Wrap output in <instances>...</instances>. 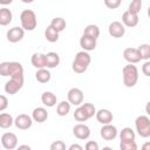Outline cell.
Listing matches in <instances>:
<instances>
[{
  "instance_id": "6da1fadb",
  "label": "cell",
  "mask_w": 150,
  "mask_h": 150,
  "mask_svg": "<svg viewBox=\"0 0 150 150\" xmlns=\"http://www.w3.org/2000/svg\"><path fill=\"white\" fill-rule=\"evenodd\" d=\"M90 61H91V57L87 52H84V50L79 52L75 55V59H74L73 64H71V68H73V70L75 73L82 74L88 69V66L90 64Z\"/></svg>"
},
{
  "instance_id": "7a4b0ae2",
  "label": "cell",
  "mask_w": 150,
  "mask_h": 150,
  "mask_svg": "<svg viewBox=\"0 0 150 150\" xmlns=\"http://www.w3.org/2000/svg\"><path fill=\"white\" fill-rule=\"evenodd\" d=\"M122 75H123V83L128 88L134 87L138 81V70L134 64L124 66L122 69Z\"/></svg>"
},
{
  "instance_id": "3957f363",
  "label": "cell",
  "mask_w": 150,
  "mask_h": 150,
  "mask_svg": "<svg viewBox=\"0 0 150 150\" xmlns=\"http://www.w3.org/2000/svg\"><path fill=\"white\" fill-rule=\"evenodd\" d=\"M20 22L23 30H33L38 25L35 13L32 9H23L20 14Z\"/></svg>"
},
{
  "instance_id": "277c9868",
  "label": "cell",
  "mask_w": 150,
  "mask_h": 150,
  "mask_svg": "<svg viewBox=\"0 0 150 150\" xmlns=\"http://www.w3.org/2000/svg\"><path fill=\"white\" fill-rule=\"evenodd\" d=\"M135 127L141 137H149L150 136V118L148 116L141 115L135 121Z\"/></svg>"
},
{
  "instance_id": "5b68a950",
  "label": "cell",
  "mask_w": 150,
  "mask_h": 150,
  "mask_svg": "<svg viewBox=\"0 0 150 150\" xmlns=\"http://www.w3.org/2000/svg\"><path fill=\"white\" fill-rule=\"evenodd\" d=\"M1 144L6 150H13L18 145V137L13 132H5L1 136Z\"/></svg>"
},
{
  "instance_id": "8992f818",
  "label": "cell",
  "mask_w": 150,
  "mask_h": 150,
  "mask_svg": "<svg viewBox=\"0 0 150 150\" xmlns=\"http://www.w3.org/2000/svg\"><path fill=\"white\" fill-rule=\"evenodd\" d=\"M68 102L69 104H74V105H81L83 103V91L80 88H71L68 94Z\"/></svg>"
},
{
  "instance_id": "52a82bcc",
  "label": "cell",
  "mask_w": 150,
  "mask_h": 150,
  "mask_svg": "<svg viewBox=\"0 0 150 150\" xmlns=\"http://www.w3.org/2000/svg\"><path fill=\"white\" fill-rule=\"evenodd\" d=\"M22 87H23V79H11L5 84V91L9 95H14Z\"/></svg>"
},
{
  "instance_id": "ba28073f",
  "label": "cell",
  "mask_w": 150,
  "mask_h": 150,
  "mask_svg": "<svg viewBox=\"0 0 150 150\" xmlns=\"http://www.w3.org/2000/svg\"><path fill=\"white\" fill-rule=\"evenodd\" d=\"M14 124H15V127H16L18 129H20V130H27V129H29V128L32 127L33 120H32L30 116H28V115H26V114H20V115H18V116L15 117Z\"/></svg>"
},
{
  "instance_id": "9c48e42d",
  "label": "cell",
  "mask_w": 150,
  "mask_h": 150,
  "mask_svg": "<svg viewBox=\"0 0 150 150\" xmlns=\"http://www.w3.org/2000/svg\"><path fill=\"white\" fill-rule=\"evenodd\" d=\"M108 32L110 34V36L112 38H122L125 33V27L122 25V22L120 21H112L110 25H109V28H108Z\"/></svg>"
},
{
  "instance_id": "30bf717a",
  "label": "cell",
  "mask_w": 150,
  "mask_h": 150,
  "mask_svg": "<svg viewBox=\"0 0 150 150\" xmlns=\"http://www.w3.org/2000/svg\"><path fill=\"white\" fill-rule=\"evenodd\" d=\"M6 36H7V40H8L9 42L15 43V42H19V41H21V40L23 39V36H25V30H23L21 27H13V28H11V29L7 32Z\"/></svg>"
},
{
  "instance_id": "8fae6325",
  "label": "cell",
  "mask_w": 150,
  "mask_h": 150,
  "mask_svg": "<svg viewBox=\"0 0 150 150\" xmlns=\"http://www.w3.org/2000/svg\"><path fill=\"white\" fill-rule=\"evenodd\" d=\"M123 57H124L125 61L129 62V64H135V63H138L141 61L137 48H131V47L125 48L123 50Z\"/></svg>"
},
{
  "instance_id": "7c38bea8",
  "label": "cell",
  "mask_w": 150,
  "mask_h": 150,
  "mask_svg": "<svg viewBox=\"0 0 150 150\" xmlns=\"http://www.w3.org/2000/svg\"><path fill=\"white\" fill-rule=\"evenodd\" d=\"M73 134L79 139H87L90 136V129L88 125H86L83 123H79V124L74 125Z\"/></svg>"
},
{
  "instance_id": "4fadbf2b",
  "label": "cell",
  "mask_w": 150,
  "mask_h": 150,
  "mask_svg": "<svg viewBox=\"0 0 150 150\" xmlns=\"http://www.w3.org/2000/svg\"><path fill=\"white\" fill-rule=\"evenodd\" d=\"M100 131H101L100 132L101 134V137L103 139H105V141H111V139L116 138V136H117V129L112 124H104L101 128Z\"/></svg>"
},
{
  "instance_id": "5bb4252c",
  "label": "cell",
  "mask_w": 150,
  "mask_h": 150,
  "mask_svg": "<svg viewBox=\"0 0 150 150\" xmlns=\"http://www.w3.org/2000/svg\"><path fill=\"white\" fill-rule=\"evenodd\" d=\"M11 79H23V67L20 62H9V74Z\"/></svg>"
},
{
  "instance_id": "9a60e30c",
  "label": "cell",
  "mask_w": 150,
  "mask_h": 150,
  "mask_svg": "<svg viewBox=\"0 0 150 150\" xmlns=\"http://www.w3.org/2000/svg\"><path fill=\"white\" fill-rule=\"evenodd\" d=\"M138 15L136 14H132L128 11H125L123 14H122V25L123 26H127V27H135L137 26L138 23Z\"/></svg>"
},
{
  "instance_id": "2e32d148",
  "label": "cell",
  "mask_w": 150,
  "mask_h": 150,
  "mask_svg": "<svg viewBox=\"0 0 150 150\" xmlns=\"http://www.w3.org/2000/svg\"><path fill=\"white\" fill-rule=\"evenodd\" d=\"M95 116H96V120L103 125L110 124V122L112 121V112L108 109H100L98 111H96Z\"/></svg>"
},
{
  "instance_id": "e0dca14e",
  "label": "cell",
  "mask_w": 150,
  "mask_h": 150,
  "mask_svg": "<svg viewBox=\"0 0 150 150\" xmlns=\"http://www.w3.org/2000/svg\"><path fill=\"white\" fill-rule=\"evenodd\" d=\"M47 118H48V112H47V110H46L45 108H42V107L35 108V109L33 110V112H32V120L35 121V122H38V123H42V122H45Z\"/></svg>"
},
{
  "instance_id": "ac0fdd59",
  "label": "cell",
  "mask_w": 150,
  "mask_h": 150,
  "mask_svg": "<svg viewBox=\"0 0 150 150\" xmlns=\"http://www.w3.org/2000/svg\"><path fill=\"white\" fill-rule=\"evenodd\" d=\"M45 57H46V67L47 68H55L60 63V56L55 52H49V53L45 54Z\"/></svg>"
},
{
  "instance_id": "d6986e66",
  "label": "cell",
  "mask_w": 150,
  "mask_h": 150,
  "mask_svg": "<svg viewBox=\"0 0 150 150\" xmlns=\"http://www.w3.org/2000/svg\"><path fill=\"white\" fill-rule=\"evenodd\" d=\"M80 46L82 47V49H83L84 52L88 53V52L94 50V49L96 48V40L82 35V38L80 39Z\"/></svg>"
},
{
  "instance_id": "ffe728a7",
  "label": "cell",
  "mask_w": 150,
  "mask_h": 150,
  "mask_svg": "<svg viewBox=\"0 0 150 150\" xmlns=\"http://www.w3.org/2000/svg\"><path fill=\"white\" fill-rule=\"evenodd\" d=\"M30 61H32V64L36 69H43V68H46V57H45V54L34 53L32 55Z\"/></svg>"
},
{
  "instance_id": "44dd1931",
  "label": "cell",
  "mask_w": 150,
  "mask_h": 150,
  "mask_svg": "<svg viewBox=\"0 0 150 150\" xmlns=\"http://www.w3.org/2000/svg\"><path fill=\"white\" fill-rule=\"evenodd\" d=\"M41 101H42V103L46 107H49L50 108V107H54L56 104L57 98H56V95L53 94L52 91H45L42 94V96H41Z\"/></svg>"
},
{
  "instance_id": "7402d4cb",
  "label": "cell",
  "mask_w": 150,
  "mask_h": 150,
  "mask_svg": "<svg viewBox=\"0 0 150 150\" xmlns=\"http://www.w3.org/2000/svg\"><path fill=\"white\" fill-rule=\"evenodd\" d=\"M12 19H13V14L11 12V9L4 7V8H0V25L1 26H7L12 22Z\"/></svg>"
},
{
  "instance_id": "603a6c76",
  "label": "cell",
  "mask_w": 150,
  "mask_h": 150,
  "mask_svg": "<svg viewBox=\"0 0 150 150\" xmlns=\"http://www.w3.org/2000/svg\"><path fill=\"white\" fill-rule=\"evenodd\" d=\"M83 35H84V36H88V38H90V39L97 40V38L100 36V28H98L96 25H88V26L84 28Z\"/></svg>"
},
{
  "instance_id": "cb8c5ba5",
  "label": "cell",
  "mask_w": 150,
  "mask_h": 150,
  "mask_svg": "<svg viewBox=\"0 0 150 150\" xmlns=\"http://www.w3.org/2000/svg\"><path fill=\"white\" fill-rule=\"evenodd\" d=\"M13 124H14V120H13L12 115H9L7 112L0 114V128L1 129H8Z\"/></svg>"
},
{
  "instance_id": "d4e9b609",
  "label": "cell",
  "mask_w": 150,
  "mask_h": 150,
  "mask_svg": "<svg viewBox=\"0 0 150 150\" xmlns=\"http://www.w3.org/2000/svg\"><path fill=\"white\" fill-rule=\"evenodd\" d=\"M120 138L121 142H130V141H135V132L131 128H123L120 132Z\"/></svg>"
},
{
  "instance_id": "484cf974",
  "label": "cell",
  "mask_w": 150,
  "mask_h": 150,
  "mask_svg": "<svg viewBox=\"0 0 150 150\" xmlns=\"http://www.w3.org/2000/svg\"><path fill=\"white\" fill-rule=\"evenodd\" d=\"M35 79L38 82L40 83H47L50 80V73L49 70H47L46 68L43 69H38V71L35 73Z\"/></svg>"
},
{
  "instance_id": "4316f807",
  "label": "cell",
  "mask_w": 150,
  "mask_h": 150,
  "mask_svg": "<svg viewBox=\"0 0 150 150\" xmlns=\"http://www.w3.org/2000/svg\"><path fill=\"white\" fill-rule=\"evenodd\" d=\"M49 26H50L53 29H55L57 33H60V32H62V30L66 28V20H64L63 18H60V16L54 18V19L52 20V22H50Z\"/></svg>"
},
{
  "instance_id": "83f0119b",
  "label": "cell",
  "mask_w": 150,
  "mask_h": 150,
  "mask_svg": "<svg viewBox=\"0 0 150 150\" xmlns=\"http://www.w3.org/2000/svg\"><path fill=\"white\" fill-rule=\"evenodd\" d=\"M137 52H138V54H139L141 60L149 61V59H150V45H148V43H142V45L137 48Z\"/></svg>"
},
{
  "instance_id": "f1b7e54d",
  "label": "cell",
  "mask_w": 150,
  "mask_h": 150,
  "mask_svg": "<svg viewBox=\"0 0 150 150\" xmlns=\"http://www.w3.org/2000/svg\"><path fill=\"white\" fill-rule=\"evenodd\" d=\"M70 111V104L67 101H61L56 107V112L59 116H67Z\"/></svg>"
},
{
  "instance_id": "f546056e",
  "label": "cell",
  "mask_w": 150,
  "mask_h": 150,
  "mask_svg": "<svg viewBox=\"0 0 150 150\" xmlns=\"http://www.w3.org/2000/svg\"><path fill=\"white\" fill-rule=\"evenodd\" d=\"M45 38L49 42H56L59 40V33L55 29H53L50 26H48L45 30Z\"/></svg>"
},
{
  "instance_id": "4dcf8cb0",
  "label": "cell",
  "mask_w": 150,
  "mask_h": 150,
  "mask_svg": "<svg viewBox=\"0 0 150 150\" xmlns=\"http://www.w3.org/2000/svg\"><path fill=\"white\" fill-rule=\"evenodd\" d=\"M81 108L83 109V111L86 112V115L88 116V118L93 117L95 114H96V108L93 103H82L81 104Z\"/></svg>"
},
{
  "instance_id": "1f68e13d",
  "label": "cell",
  "mask_w": 150,
  "mask_h": 150,
  "mask_svg": "<svg viewBox=\"0 0 150 150\" xmlns=\"http://www.w3.org/2000/svg\"><path fill=\"white\" fill-rule=\"evenodd\" d=\"M141 8H142V1L141 0H134V1L130 2L129 8H128V12L138 15V13L141 12Z\"/></svg>"
},
{
  "instance_id": "d6a6232c",
  "label": "cell",
  "mask_w": 150,
  "mask_h": 150,
  "mask_svg": "<svg viewBox=\"0 0 150 150\" xmlns=\"http://www.w3.org/2000/svg\"><path fill=\"white\" fill-rule=\"evenodd\" d=\"M74 118H75L77 122H84V121L89 120L88 116L86 115V112L83 111V109L81 108V105L75 109V111H74Z\"/></svg>"
},
{
  "instance_id": "836d02e7",
  "label": "cell",
  "mask_w": 150,
  "mask_h": 150,
  "mask_svg": "<svg viewBox=\"0 0 150 150\" xmlns=\"http://www.w3.org/2000/svg\"><path fill=\"white\" fill-rule=\"evenodd\" d=\"M120 149H121V150H135V149H137V144H136L135 141L121 142V143H120Z\"/></svg>"
},
{
  "instance_id": "e575fe53",
  "label": "cell",
  "mask_w": 150,
  "mask_h": 150,
  "mask_svg": "<svg viewBox=\"0 0 150 150\" xmlns=\"http://www.w3.org/2000/svg\"><path fill=\"white\" fill-rule=\"evenodd\" d=\"M49 150H67V149H66V144L63 141H55L50 144Z\"/></svg>"
},
{
  "instance_id": "d590c367",
  "label": "cell",
  "mask_w": 150,
  "mask_h": 150,
  "mask_svg": "<svg viewBox=\"0 0 150 150\" xmlns=\"http://www.w3.org/2000/svg\"><path fill=\"white\" fill-rule=\"evenodd\" d=\"M9 74V62H1L0 63V75L8 76Z\"/></svg>"
},
{
  "instance_id": "8d00e7d4",
  "label": "cell",
  "mask_w": 150,
  "mask_h": 150,
  "mask_svg": "<svg viewBox=\"0 0 150 150\" xmlns=\"http://www.w3.org/2000/svg\"><path fill=\"white\" fill-rule=\"evenodd\" d=\"M104 5L110 9H115L121 5V0H104Z\"/></svg>"
},
{
  "instance_id": "74e56055",
  "label": "cell",
  "mask_w": 150,
  "mask_h": 150,
  "mask_svg": "<svg viewBox=\"0 0 150 150\" xmlns=\"http://www.w3.org/2000/svg\"><path fill=\"white\" fill-rule=\"evenodd\" d=\"M84 150H100V148H98V143L95 142V141H89V142L86 143Z\"/></svg>"
},
{
  "instance_id": "f35d334b",
  "label": "cell",
  "mask_w": 150,
  "mask_h": 150,
  "mask_svg": "<svg viewBox=\"0 0 150 150\" xmlns=\"http://www.w3.org/2000/svg\"><path fill=\"white\" fill-rule=\"evenodd\" d=\"M8 107V100L5 95H0V111H4Z\"/></svg>"
},
{
  "instance_id": "ab89813d",
  "label": "cell",
  "mask_w": 150,
  "mask_h": 150,
  "mask_svg": "<svg viewBox=\"0 0 150 150\" xmlns=\"http://www.w3.org/2000/svg\"><path fill=\"white\" fill-rule=\"evenodd\" d=\"M142 71L145 76H150V61H146L143 67H142Z\"/></svg>"
},
{
  "instance_id": "60d3db41",
  "label": "cell",
  "mask_w": 150,
  "mask_h": 150,
  "mask_svg": "<svg viewBox=\"0 0 150 150\" xmlns=\"http://www.w3.org/2000/svg\"><path fill=\"white\" fill-rule=\"evenodd\" d=\"M68 150H83V148H82L80 144L74 143V144H71V145L68 148Z\"/></svg>"
},
{
  "instance_id": "b9f144b4",
  "label": "cell",
  "mask_w": 150,
  "mask_h": 150,
  "mask_svg": "<svg viewBox=\"0 0 150 150\" xmlns=\"http://www.w3.org/2000/svg\"><path fill=\"white\" fill-rule=\"evenodd\" d=\"M16 150H32V148H30L29 145H27V144H22V145H20Z\"/></svg>"
},
{
  "instance_id": "7bdbcfd3",
  "label": "cell",
  "mask_w": 150,
  "mask_h": 150,
  "mask_svg": "<svg viewBox=\"0 0 150 150\" xmlns=\"http://www.w3.org/2000/svg\"><path fill=\"white\" fill-rule=\"evenodd\" d=\"M141 150H150V142H145V143L142 145Z\"/></svg>"
},
{
  "instance_id": "ee69618b",
  "label": "cell",
  "mask_w": 150,
  "mask_h": 150,
  "mask_svg": "<svg viewBox=\"0 0 150 150\" xmlns=\"http://www.w3.org/2000/svg\"><path fill=\"white\" fill-rule=\"evenodd\" d=\"M0 4H4V5H7V4H12V0H8V1H1V0H0Z\"/></svg>"
},
{
  "instance_id": "f6af8a7d",
  "label": "cell",
  "mask_w": 150,
  "mask_h": 150,
  "mask_svg": "<svg viewBox=\"0 0 150 150\" xmlns=\"http://www.w3.org/2000/svg\"><path fill=\"white\" fill-rule=\"evenodd\" d=\"M102 150H112V149H111L110 146H104V148H103Z\"/></svg>"
},
{
  "instance_id": "bcb514c9",
  "label": "cell",
  "mask_w": 150,
  "mask_h": 150,
  "mask_svg": "<svg viewBox=\"0 0 150 150\" xmlns=\"http://www.w3.org/2000/svg\"><path fill=\"white\" fill-rule=\"evenodd\" d=\"M135 150H137V149H135Z\"/></svg>"
}]
</instances>
